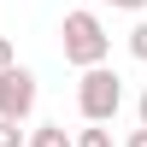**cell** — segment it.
I'll return each mask as SVG.
<instances>
[{
    "label": "cell",
    "instance_id": "5b68a950",
    "mask_svg": "<svg viewBox=\"0 0 147 147\" xmlns=\"http://www.w3.org/2000/svg\"><path fill=\"white\" fill-rule=\"evenodd\" d=\"M71 147H112V129H106V124H88V129L71 136Z\"/></svg>",
    "mask_w": 147,
    "mask_h": 147
},
{
    "label": "cell",
    "instance_id": "ba28073f",
    "mask_svg": "<svg viewBox=\"0 0 147 147\" xmlns=\"http://www.w3.org/2000/svg\"><path fill=\"white\" fill-rule=\"evenodd\" d=\"M124 147H147V129L136 124V129H129V136H124Z\"/></svg>",
    "mask_w": 147,
    "mask_h": 147
},
{
    "label": "cell",
    "instance_id": "9c48e42d",
    "mask_svg": "<svg viewBox=\"0 0 147 147\" xmlns=\"http://www.w3.org/2000/svg\"><path fill=\"white\" fill-rule=\"evenodd\" d=\"M12 59H18V53H12V41H6V35H0V71H6Z\"/></svg>",
    "mask_w": 147,
    "mask_h": 147
},
{
    "label": "cell",
    "instance_id": "8fae6325",
    "mask_svg": "<svg viewBox=\"0 0 147 147\" xmlns=\"http://www.w3.org/2000/svg\"><path fill=\"white\" fill-rule=\"evenodd\" d=\"M136 124L147 129V88H141V100H136Z\"/></svg>",
    "mask_w": 147,
    "mask_h": 147
},
{
    "label": "cell",
    "instance_id": "277c9868",
    "mask_svg": "<svg viewBox=\"0 0 147 147\" xmlns=\"http://www.w3.org/2000/svg\"><path fill=\"white\" fill-rule=\"evenodd\" d=\"M24 147H71V136H65V124H41L24 136Z\"/></svg>",
    "mask_w": 147,
    "mask_h": 147
},
{
    "label": "cell",
    "instance_id": "3957f363",
    "mask_svg": "<svg viewBox=\"0 0 147 147\" xmlns=\"http://www.w3.org/2000/svg\"><path fill=\"white\" fill-rule=\"evenodd\" d=\"M30 112H35V71H24L18 59H12V65L0 71V118L24 124Z\"/></svg>",
    "mask_w": 147,
    "mask_h": 147
},
{
    "label": "cell",
    "instance_id": "52a82bcc",
    "mask_svg": "<svg viewBox=\"0 0 147 147\" xmlns=\"http://www.w3.org/2000/svg\"><path fill=\"white\" fill-rule=\"evenodd\" d=\"M0 147H24V129L12 124V118H0Z\"/></svg>",
    "mask_w": 147,
    "mask_h": 147
},
{
    "label": "cell",
    "instance_id": "8992f818",
    "mask_svg": "<svg viewBox=\"0 0 147 147\" xmlns=\"http://www.w3.org/2000/svg\"><path fill=\"white\" fill-rule=\"evenodd\" d=\"M129 53H136V59H141V65H147V18L136 24V30H129Z\"/></svg>",
    "mask_w": 147,
    "mask_h": 147
},
{
    "label": "cell",
    "instance_id": "30bf717a",
    "mask_svg": "<svg viewBox=\"0 0 147 147\" xmlns=\"http://www.w3.org/2000/svg\"><path fill=\"white\" fill-rule=\"evenodd\" d=\"M106 6H118V12H141L147 0H106Z\"/></svg>",
    "mask_w": 147,
    "mask_h": 147
},
{
    "label": "cell",
    "instance_id": "6da1fadb",
    "mask_svg": "<svg viewBox=\"0 0 147 147\" xmlns=\"http://www.w3.org/2000/svg\"><path fill=\"white\" fill-rule=\"evenodd\" d=\"M59 47H65V65L88 71V65H106L112 35H106V24L94 18L88 6H77V12H65V24H59Z\"/></svg>",
    "mask_w": 147,
    "mask_h": 147
},
{
    "label": "cell",
    "instance_id": "7a4b0ae2",
    "mask_svg": "<svg viewBox=\"0 0 147 147\" xmlns=\"http://www.w3.org/2000/svg\"><path fill=\"white\" fill-rule=\"evenodd\" d=\"M118 106H124V77L112 65H88L77 77V112H82V124H112Z\"/></svg>",
    "mask_w": 147,
    "mask_h": 147
}]
</instances>
